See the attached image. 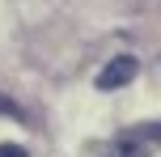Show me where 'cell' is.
Instances as JSON below:
<instances>
[{"instance_id":"6da1fadb","label":"cell","mask_w":161,"mask_h":157,"mask_svg":"<svg viewBox=\"0 0 161 157\" xmlns=\"http://www.w3.org/2000/svg\"><path fill=\"white\" fill-rule=\"evenodd\" d=\"M136 72H140L136 59H131V55H119V59H110V64L97 72V89H123Z\"/></svg>"},{"instance_id":"7a4b0ae2","label":"cell","mask_w":161,"mask_h":157,"mask_svg":"<svg viewBox=\"0 0 161 157\" xmlns=\"http://www.w3.org/2000/svg\"><path fill=\"white\" fill-rule=\"evenodd\" d=\"M106 157H148V144L136 140V136H123V140H114V149Z\"/></svg>"},{"instance_id":"3957f363","label":"cell","mask_w":161,"mask_h":157,"mask_svg":"<svg viewBox=\"0 0 161 157\" xmlns=\"http://www.w3.org/2000/svg\"><path fill=\"white\" fill-rule=\"evenodd\" d=\"M0 119H21V106H17L8 93H0Z\"/></svg>"},{"instance_id":"277c9868","label":"cell","mask_w":161,"mask_h":157,"mask_svg":"<svg viewBox=\"0 0 161 157\" xmlns=\"http://www.w3.org/2000/svg\"><path fill=\"white\" fill-rule=\"evenodd\" d=\"M0 157H30L21 144H0Z\"/></svg>"}]
</instances>
